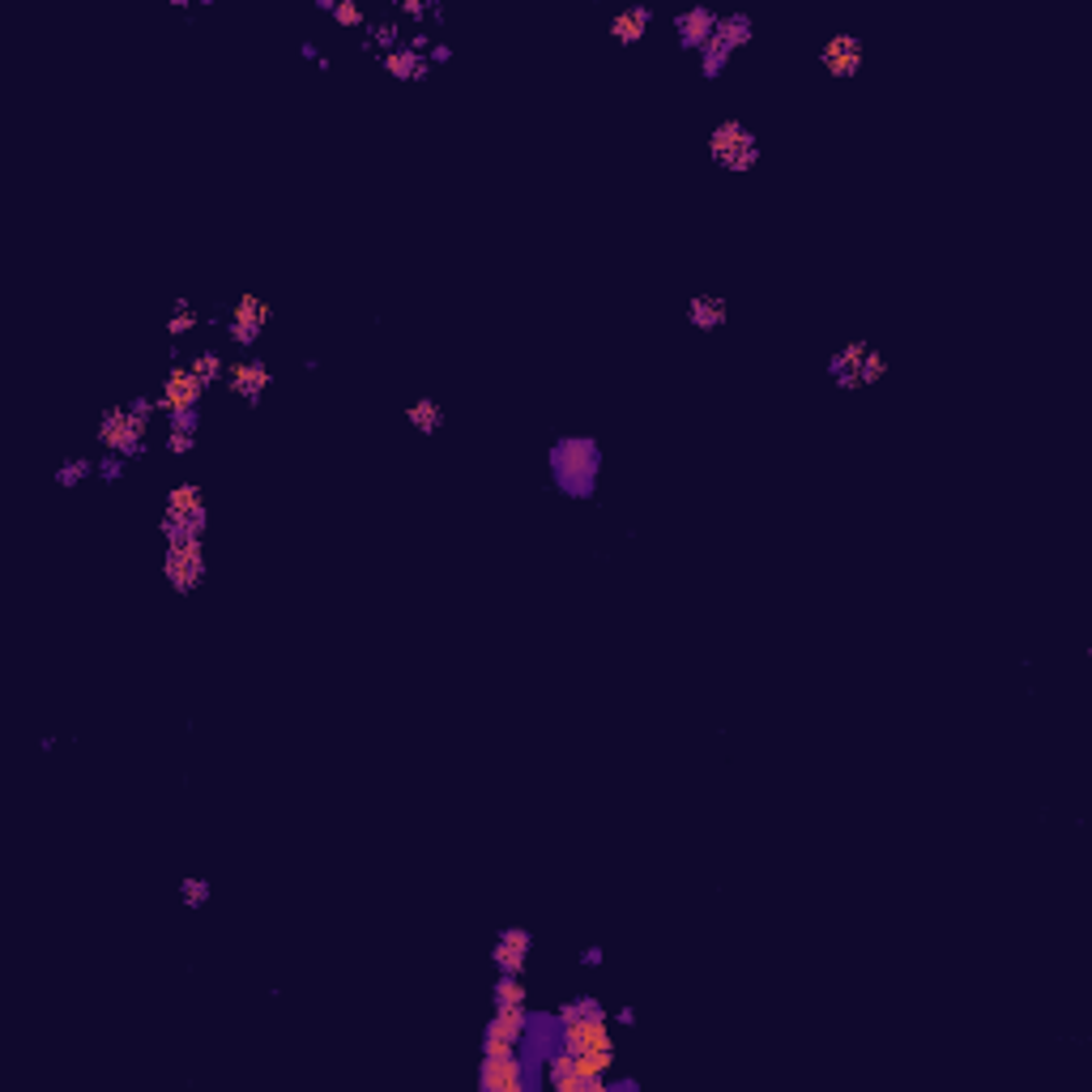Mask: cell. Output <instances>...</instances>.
Wrapping results in <instances>:
<instances>
[{"mask_svg":"<svg viewBox=\"0 0 1092 1092\" xmlns=\"http://www.w3.org/2000/svg\"><path fill=\"white\" fill-rule=\"evenodd\" d=\"M269 321H273L269 299H260V295L243 290L240 299L227 308V316H223V334H227V342H236V346L247 351V346H256V342L265 338Z\"/></svg>","mask_w":1092,"mask_h":1092,"instance_id":"52a82bcc","label":"cell"},{"mask_svg":"<svg viewBox=\"0 0 1092 1092\" xmlns=\"http://www.w3.org/2000/svg\"><path fill=\"white\" fill-rule=\"evenodd\" d=\"M610 1020H614L619 1029H636V1007H619V1011H614Z\"/></svg>","mask_w":1092,"mask_h":1092,"instance_id":"8d00e7d4","label":"cell"},{"mask_svg":"<svg viewBox=\"0 0 1092 1092\" xmlns=\"http://www.w3.org/2000/svg\"><path fill=\"white\" fill-rule=\"evenodd\" d=\"M555 1024H559V1050L594 1063L598 1072H614V1020H610L607 1003L594 994L581 998H564L555 1007Z\"/></svg>","mask_w":1092,"mask_h":1092,"instance_id":"6da1fadb","label":"cell"},{"mask_svg":"<svg viewBox=\"0 0 1092 1092\" xmlns=\"http://www.w3.org/2000/svg\"><path fill=\"white\" fill-rule=\"evenodd\" d=\"M299 60H308V65H321V60H325V52H321L312 39H303V43H299Z\"/></svg>","mask_w":1092,"mask_h":1092,"instance_id":"d590c367","label":"cell"},{"mask_svg":"<svg viewBox=\"0 0 1092 1092\" xmlns=\"http://www.w3.org/2000/svg\"><path fill=\"white\" fill-rule=\"evenodd\" d=\"M675 43L683 47V52H700L705 43H709V34L718 30V13L709 9V4H687L683 13H675Z\"/></svg>","mask_w":1092,"mask_h":1092,"instance_id":"9a60e30c","label":"cell"},{"mask_svg":"<svg viewBox=\"0 0 1092 1092\" xmlns=\"http://www.w3.org/2000/svg\"><path fill=\"white\" fill-rule=\"evenodd\" d=\"M866 351H870V342H846V346H837L833 355H828V375H833V384L841 388V393H857L862 388V364H866Z\"/></svg>","mask_w":1092,"mask_h":1092,"instance_id":"d6986e66","label":"cell"},{"mask_svg":"<svg viewBox=\"0 0 1092 1092\" xmlns=\"http://www.w3.org/2000/svg\"><path fill=\"white\" fill-rule=\"evenodd\" d=\"M479 1089L483 1092H529V1072L516 1054H479Z\"/></svg>","mask_w":1092,"mask_h":1092,"instance_id":"4fadbf2b","label":"cell"},{"mask_svg":"<svg viewBox=\"0 0 1092 1092\" xmlns=\"http://www.w3.org/2000/svg\"><path fill=\"white\" fill-rule=\"evenodd\" d=\"M705 150H709V158H713L722 171H738V175H742V171H755V167H760V158H764V150H760V132H755L747 120H738V116L713 124V132H709V141H705Z\"/></svg>","mask_w":1092,"mask_h":1092,"instance_id":"5b68a950","label":"cell"},{"mask_svg":"<svg viewBox=\"0 0 1092 1092\" xmlns=\"http://www.w3.org/2000/svg\"><path fill=\"white\" fill-rule=\"evenodd\" d=\"M188 367H193V375L205 384V388H214V384H227V359L218 355V351H197L193 359H188Z\"/></svg>","mask_w":1092,"mask_h":1092,"instance_id":"603a6c76","label":"cell"},{"mask_svg":"<svg viewBox=\"0 0 1092 1092\" xmlns=\"http://www.w3.org/2000/svg\"><path fill=\"white\" fill-rule=\"evenodd\" d=\"M205 384L193 375V367L180 364L171 367L167 375H162V384H158V410H162V419H175V414H188V410H201V401H205Z\"/></svg>","mask_w":1092,"mask_h":1092,"instance_id":"9c48e42d","label":"cell"},{"mask_svg":"<svg viewBox=\"0 0 1092 1092\" xmlns=\"http://www.w3.org/2000/svg\"><path fill=\"white\" fill-rule=\"evenodd\" d=\"M329 17H334L342 30H367V13H364V4H359V0H334Z\"/></svg>","mask_w":1092,"mask_h":1092,"instance_id":"4316f807","label":"cell"},{"mask_svg":"<svg viewBox=\"0 0 1092 1092\" xmlns=\"http://www.w3.org/2000/svg\"><path fill=\"white\" fill-rule=\"evenodd\" d=\"M653 30V9L649 4H627L610 17L607 34L614 39V47H640Z\"/></svg>","mask_w":1092,"mask_h":1092,"instance_id":"ac0fdd59","label":"cell"},{"mask_svg":"<svg viewBox=\"0 0 1092 1092\" xmlns=\"http://www.w3.org/2000/svg\"><path fill=\"white\" fill-rule=\"evenodd\" d=\"M607 965V948L602 944H590L585 952H581V969H602Z\"/></svg>","mask_w":1092,"mask_h":1092,"instance_id":"836d02e7","label":"cell"},{"mask_svg":"<svg viewBox=\"0 0 1092 1092\" xmlns=\"http://www.w3.org/2000/svg\"><path fill=\"white\" fill-rule=\"evenodd\" d=\"M607 1092H640L636 1076H607Z\"/></svg>","mask_w":1092,"mask_h":1092,"instance_id":"e575fe53","label":"cell"},{"mask_svg":"<svg viewBox=\"0 0 1092 1092\" xmlns=\"http://www.w3.org/2000/svg\"><path fill=\"white\" fill-rule=\"evenodd\" d=\"M683 316L696 334H718L729 325V299L718 295V290H696L687 303H683Z\"/></svg>","mask_w":1092,"mask_h":1092,"instance_id":"2e32d148","label":"cell"},{"mask_svg":"<svg viewBox=\"0 0 1092 1092\" xmlns=\"http://www.w3.org/2000/svg\"><path fill=\"white\" fill-rule=\"evenodd\" d=\"M167 423H171V431H193V436H201V410L175 414V419H167Z\"/></svg>","mask_w":1092,"mask_h":1092,"instance_id":"1f68e13d","label":"cell"},{"mask_svg":"<svg viewBox=\"0 0 1092 1092\" xmlns=\"http://www.w3.org/2000/svg\"><path fill=\"white\" fill-rule=\"evenodd\" d=\"M397 17L423 26V22H431V4L427 0H397Z\"/></svg>","mask_w":1092,"mask_h":1092,"instance_id":"4dcf8cb0","label":"cell"},{"mask_svg":"<svg viewBox=\"0 0 1092 1092\" xmlns=\"http://www.w3.org/2000/svg\"><path fill=\"white\" fill-rule=\"evenodd\" d=\"M269 384H273V367L265 364V359H236V364L227 367V388H231V397H240L247 406H260V397L269 393Z\"/></svg>","mask_w":1092,"mask_h":1092,"instance_id":"5bb4252c","label":"cell"},{"mask_svg":"<svg viewBox=\"0 0 1092 1092\" xmlns=\"http://www.w3.org/2000/svg\"><path fill=\"white\" fill-rule=\"evenodd\" d=\"M124 466H128L124 457H116V453H103V457H99V466H95V479H99L103 486H116L124 479Z\"/></svg>","mask_w":1092,"mask_h":1092,"instance_id":"f546056e","label":"cell"},{"mask_svg":"<svg viewBox=\"0 0 1092 1092\" xmlns=\"http://www.w3.org/2000/svg\"><path fill=\"white\" fill-rule=\"evenodd\" d=\"M866 65V43L862 34H828L820 43V69L833 77V82H853Z\"/></svg>","mask_w":1092,"mask_h":1092,"instance_id":"8fae6325","label":"cell"},{"mask_svg":"<svg viewBox=\"0 0 1092 1092\" xmlns=\"http://www.w3.org/2000/svg\"><path fill=\"white\" fill-rule=\"evenodd\" d=\"M210 900H214V883H210L205 875H184V879H180V905H184L188 913H201Z\"/></svg>","mask_w":1092,"mask_h":1092,"instance_id":"cb8c5ba5","label":"cell"},{"mask_svg":"<svg viewBox=\"0 0 1092 1092\" xmlns=\"http://www.w3.org/2000/svg\"><path fill=\"white\" fill-rule=\"evenodd\" d=\"M380 69H384V77H393V82H401V86H423V82L436 77V65H431L427 56H419L414 47L384 52V56H380Z\"/></svg>","mask_w":1092,"mask_h":1092,"instance_id":"e0dca14e","label":"cell"},{"mask_svg":"<svg viewBox=\"0 0 1092 1092\" xmlns=\"http://www.w3.org/2000/svg\"><path fill=\"white\" fill-rule=\"evenodd\" d=\"M491 1007H529V990L521 977H495V990H491Z\"/></svg>","mask_w":1092,"mask_h":1092,"instance_id":"484cf974","label":"cell"},{"mask_svg":"<svg viewBox=\"0 0 1092 1092\" xmlns=\"http://www.w3.org/2000/svg\"><path fill=\"white\" fill-rule=\"evenodd\" d=\"M602 466H607V453L598 444V436H585V431H572V436H559L551 449H547V474H551V486L572 499V504H585L598 495L602 486Z\"/></svg>","mask_w":1092,"mask_h":1092,"instance_id":"7a4b0ae2","label":"cell"},{"mask_svg":"<svg viewBox=\"0 0 1092 1092\" xmlns=\"http://www.w3.org/2000/svg\"><path fill=\"white\" fill-rule=\"evenodd\" d=\"M56 747H60V738H56V734H43V738H39V751H43V755H52Z\"/></svg>","mask_w":1092,"mask_h":1092,"instance_id":"74e56055","label":"cell"},{"mask_svg":"<svg viewBox=\"0 0 1092 1092\" xmlns=\"http://www.w3.org/2000/svg\"><path fill=\"white\" fill-rule=\"evenodd\" d=\"M453 56H457V52H453V43H444V39H436V47H431V52H427V60H431V65H436V69H444V65H453Z\"/></svg>","mask_w":1092,"mask_h":1092,"instance_id":"d6a6232c","label":"cell"},{"mask_svg":"<svg viewBox=\"0 0 1092 1092\" xmlns=\"http://www.w3.org/2000/svg\"><path fill=\"white\" fill-rule=\"evenodd\" d=\"M713 39L726 47L729 56L742 52V47H751V39H755V17H751V13H718Z\"/></svg>","mask_w":1092,"mask_h":1092,"instance_id":"ffe728a7","label":"cell"},{"mask_svg":"<svg viewBox=\"0 0 1092 1092\" xmlns=\"http://www.w3.org/2000/svg\"><path fill=\"white\" fill-rule=\"evenodd\" d=\"M158 414H162L158 397H132L124 406H112L95 427V444L103 453L124 457V462H137V457H145V436H150V423Z\"/></svg>","mask_w":1092,"mask_h":1092,"instance_id":"3957f363","label":"cell"},{"mask_svg":"<svg viewBox=\"0 0 1092 1092\" xmlns=\"http://www.w3.org/2000/svg\"><path fill=\"white\" fill-rule=\"evenodd\" d=\"M197 325H201V312L193 308V299H175V303H171V316H167V325H162V329H167V338H188Z\"/></svg>","mask_w":1092,"mask_h":1092,"instance_id":"d4e9b609","label":"cell"},{"mask_svg":"<svg viewBox=\"0 0 1092 1092\" xmlns=\"http://www.w3.org/2000/svg\"><path fill=\"white\" fill-rule=\"evenodd\" d=\"M525 1029H529V1007H491L479 1054H516Z\"/></svg>","mask_w":1092,"mask_h":1092,"instance_id":"30bf717a","label":"cell"},{"mask_svg":"<svg viewBox=\"0 0 1092 1092\" xmlns=\"http://www.w3.org/2000/svg\"><path fill=\"white\" fill-rule=\"evenodd\" d=\"M197 444H201V436H193V431H171V427H167L162 449H167L171 457H193V453H197Z\"/></svg>","mask_w":1092,"mask_h":1092,"instance_id":"83f0119b","label":"cell"},{"mask_svg":"<svg viewBox=\"0 0 1092 1092\" xmlns=\"http://www.w3.org/2000/svg\"><path fill=\"white\" fill-rule=\"evenodd\" d=\"M406 423L419 431V436H440L444 431V401H436V397H414L410 406H406Z\"/></svg>","mask_w":1092,"mask_h":1092,"instance_id":"44dd1931","label":"cell"},{"mask_svg":"<svg viewBox=\"0 0 1092 1092\" xmlns=\"http://www.w3.org/2000/svg\"><path fill=\"white\" fill-rule=\"evenodd\" d=\"M534 956V931L529 926H504L491 944V965L504 977H525Z\"/></svg>","mask_w":1092,"mask_h":1092,"instance_id":"7c38bea8","label":"cell"},{"mask_svg":"<svg viewBox=\"0 0 1092 1092\" xmlns=\"http://www.w3.org/2000/svg\"><path fill=\"white\" fill-rule=\"evenodd\" d=\"M542 1084L555 1092H607V1072H598L594 1063H585V1059H577L568 1050H555L547 1059Z\"/></svg>","mask_w":1092,"mask_h":1092,"instance_id":"ba28073f","label":"cell"},{"mask_svg":"<svg viewBox=\"0 0 1092 1092\" xmlns=\"http://www.w3.org/2000/svg\"><path fill=\"white\" fill-rule=\"evenodd\" d=\"M95 466H99V457H69V462L56 466L52 483L60 486V491H73V486H82L86 479H95Z\"/></svg>","mask_w":1092,"mask_h":1092,"instance_id":"7402d4cb","label":"cell"},{"mask_svg":"<svg viewBox=\"0 0 1092 1092\" xmlns=\"http://www.w3.org/2000/svg\"><path fill=\"white\" fill-rule=\"evenodd\" d=\"M158 534L167 547L175 542H193L210 534V499L197 483H175L162 499V516H158Z\"/></svg>","mask_w":1092,"mask_h":1092,"instance_id":"277c9868","label":"cell"},{"mask_svg":"<svg viewBox=\"0 0 1092 1092\" xmlns=\"http://www.w3.org/2000/svg\"><path fill=\"white\" fill-rule=\"evenodd\" d=\"M883 375H888V355L870 346V351H866V364H862V388H875Z\"/></svg>","mask_w":1092,"mask_h":1092,"instance_id":"f1b7e54d","label":"cell"},{"mask_svg":"<svg viewBox=\"0 0 1092 1092\" xmlns=\"http://www.w3.org/2000/svg\"><path fill=\"white\" fill-rule=\"evenodd\" d=\"M210 577V559H205V538L193 542H175L162 551V581L171 585L175 598H193Z\"/></svg>","mask_w":1092,"mask_h":1092,"instance_id":"8992f818","label":"cell"}]
</instances>
